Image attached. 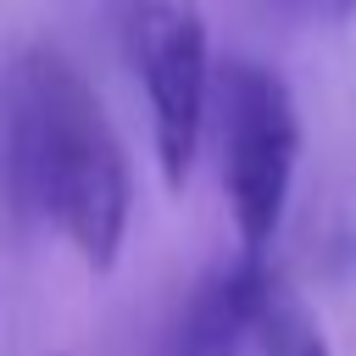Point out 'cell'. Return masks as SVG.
Returning a JSON list of instances; mask_svg holds the SVG:
<instances>
[{"label": "cell", "mask_w": 356, "mask_h": 356, "mask_svg": "<svg viewBox=\"0 0 356 356\" xmlns=\"http://www.w3.org/2000/svg\"><path fill=\"white\" fill-rule=\"evenodd\" d=\"M6 178L22 217L61 234L89 267H111L128 234V161L122 139L56 44H28L11 67Z\"/></svg>", "instance_id": "obj_1"}, {"label": "cell", "mask_w": 356, "mask_h": 356, "mask_svg": "<svg viewBox=\"0 0 356 356\" xmlns=\"http://www.w3.org/2000/svg\"><path fill=\"white\" fill-rule=\"evenodd\" d=\"M217 139H222V189H228L239 256L267 261V245L278 239L289 211L295 161H300V111L289 83L250 56L222 61Z\"/></svg>", "instance_id": "obj_2"}, {"label": "cell", "mask_w": 356, "mask_h": 356, "mask_svg": "<svg viewBox=\"0 0 356 356\" xmlns=\"http://www.w3.org/2000/svg\"><path fill=\"white\" fill-rule=\"evenodd\" d=\"M128 61L145 89L150 111V145L161 184L178 195L189 184V167L206 139L211 117V39L195 0H134L128 11Z\"/></svg>", "instance_id": "obj_3"}, {"label": "cell", "mask_w": 356, "mask_h": 356, "mask_svg": "<svg viewBox=\"0 0 356 356\" xmlns=\"http://www.w3.org/2000/svg\"><path fill=\"white\" fill-rule=\"evenodd\" d=\"M261 256H234L217 261L195 278L184 295L167 339L156 356H245L250 350V323H256V284H261Z\"/></svg>", "instance_id": "obj_4"}, {"label": "cell", "mask_w": 356, "mask_h": 356, "mask_svg": "<svg viewBox=\"0 0 356 356\" xmlns=\"http://www.w3.org/2000/svg\"><path fill=\"white\" fill-rule=\"evenodd\" d=\"M250 350L256 356H334L323 339L317 312L295 295V284L267 261L256 284V323H250Z\"/></svg>", "instance_id": "obj_5"}, {"label": "cell", "mask_w": 356, "mask_h": 356, "mask_svg": "<svg viewBox=\"0 0 356 356\" xmlns=\"http://www.w3.org/2000/svg\"><path fill=\"white\" fill-rule=\"evenodd\" d=\"M278 11H289L295 22H312V28H345L356 22V0H273Z\"/></svg>", "instance_id": "obj_6"}, {"label": "cell", "mask_w": 356, "mask_h": 356, "mask_svg": "<svg viewBox=\"0 0 356 356\" xmlns=\"http://www.w3.org/2000/svg\"><path fill=\"white\" fill-rule=\"evenodd\" d=\"M350 273H356V245H350Z\"/></svg>", "instance_id": "obj_7"}, {"label": "cell", "mask_w": 356, "mask_h": 356, "mask_svg": "<svg viewBox=\"0 0 356 356\" xmlns=\"http://www.w3.org/2000/svg\"><path fill=\"white\" fill-rule=\"evenodd\" d=\"M56 356H61V350H56Z\"/></svg>", "instance_id": "obj_8"}]
</instances>
